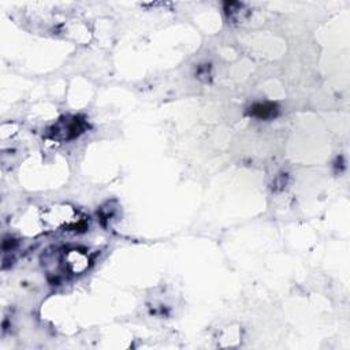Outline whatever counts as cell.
<instances>
[{"mask_svg": "<svg viewBox=\"0 0 350 350\" xmlns=\"http://www.w3.org/2000/svg\"><path fill=\"white\" fill-rule=\"evenodd\" d=\"M276 112V106L274 104H256L255 107L252 108L250 114L255 115L257 118H263V119H267L269 116H272Z\"/></svg>", "mask_w": 350, "mask_h": 350, "instance_id": "cell-1", "label": "cell"}]
</instances>
